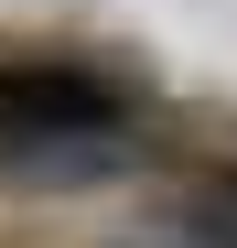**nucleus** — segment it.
<instances>
[{
    "instance_id": "3",
    "label": "nucleus",
    "mask_w": 237,
    "mask_h": 248,
    "mask_svg": "<svg viewBox=\"0 0 237 248\" xmlns=\"http://www.w3.org/2000/svg\"><path fill=\"white\" fill-rule=\"evenodd\" d=\"M226 205H237V184H226Z\"/></svg>"
},
{
    "instance_id": "2",
    "label": "nucleus",
    "mask_w": 237,
    "mask_h": 248,
    "mask_svg": "<svg viewBox=\"0 0 237 248\" xmlns=\"http://www.w3.org/2000/svg\"><path fill=\"white\" fill-rule=\"evenodd\" d=\"M130 162V130H44V140H0V184H108Z\"/></svg>"
},
{
    "instance_id": "1",
    "label": "nucleus",
    "mask_w": 237,
    "mask_h": 248,
    "mask_svg": "<svg viewBox=\"0 0 237 248\" xmlns=\"http://www.w3.org/2000/svg\"><path fill=\"white\" fill-rule=\"evenodd\" d=\"M44 130H118V87L87 65H0V140Z\"/></svg>"
}]
</instances>
